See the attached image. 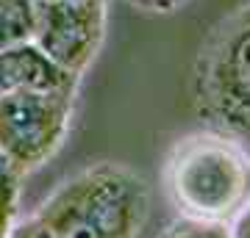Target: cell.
Returning <instances> with one entry per match:
<instances>
[{
	"label": "cell",
	"mask_w": 250,
	"mask_h": 238,
	"mask_svg": "<svg viewBox=\"0 0 250 238\" xmlns=\"http://www.w3.org/2000/svg\"><path fill=\"white\" fill-rule=\"evenodd\" d=\"M161 180L181 216L231 224L250 205V147L220 128L192 130L170 147Z\"/></svg>",
	"instance_id": "obj_1"
},
{
	"label": "cell",
	"mask_w": 250,
	"mask_h": 238,
	"mask_svg": "<svg viewBox=\"0 0 250 238\" xmlns=\"http://www.w3.org/2000/svg\"><path fill=\"white\" fill-rule=\"evenodd\" d=\"M34 213L56 238H136L150 213V188L125 164L100 161L67 177Z\"/></svg>",
	"instance_id": "obj_2"
},
{
	"label": "cell",
	"mask_w": 250,
	"mask_h": 238,
	"mask_svg": "<svg viewBox=\"0 0 250 238\" xmlns=\"http://www.w3.org/2000/svg\"><path fill=\"white\" fill-rule=\"evenodd\" d=\"M195 106L250 147V0L208 34L195 61Z\"/></svg>",
	"instance_id": "obj_3"
},
{
	"label": "cell",
	"mask_w": 250,
	"mask_h": 238,
	"mask_svg": "<svg viewBox=\"0 0 250 238\" xmlns=\"http://www.w3.org/2000/svg\"><path fill=\"white\" fill-rule=\"evenodd\" d=\"M78 89L0 94V158L25 177L42 169L72 128Z\"/></svg>",
	"instance_id": "obj_4"
},
{
	"label": "cell",
	"mask_w": 250,
	"mask_h": 238,
	"mask_svg": "<svg viewBox=\"0 0 250 238\" xmlns=\"http://www.w3.org/2000/svg\"><path fill=\"white\" fill-rule=\"evenodd\" d=\"M108 3L39 0L34 44L62 72L83 78L106 42Z\"/></svg>",
	"instance_id": "obj_5"
},
{
	"label": "cell",
	"mask_w": 250,
	"mask_h": 238,
	"mask_svg": "<svg viewBox=\"0 0 250 238\" xmlns=\"http://www.w3.org/2000/svg\"><path fill=\"white\" fill-rule=\"evenodd\" d=\"M81 78L62 72L34 42L0 53V94L11 92H50L78 89Z\"/></svg>",
	"instance_id": "obj_6"
},
{
	"label": "cell",
	"mask_w": 250,
	"mask_h": 238,
	"mask_svg": "<svg viewBox=\"0 0 250 238\" xmlns=\"http://www.w3.org/2000/svg\"><path fill=\"white\" fill-rule=\"evenodd\" d=\"M39 0H0V53L34 42Z\"/></svg>",
	"instance_id": "obj_7"
},
{
	"label": "cell",
	"mask_w": 250,
	"mask_h": 238,
	"mask_svg": "<svg viewBox=\"0 0 250 238\" xmlns=\"http://www.w3.org/2000/svg\"><path fill=\"white\" fill-rule=\"evenodd\" d=\"M22 180L17 169L0 158V238H6L20 219V191Z\"/></svg>",
	"instance_id": "obj_8"
},
{
	"label": "cell",
	"mask_w": 250,
	"mask_h": 238,
	"mask_svg": "<svg viewBox=\"0 0 250 238\" xmlns=\"http://www.w3.org/2000/svg\"><path fill=\"white\" fill-rule=\"evenodd\" d=\"M156 238H233V236H231V224L178 216V219H172L164 230H159Z\"/></svg>",
	"instance_id": "obj_9"
},
{
	"label": "cell",
	"mask_w": 250,
	"mask_h": 238,
	"mask_svg": "<svg viewBox=\"0 0 250 238\" xmlns=\"http://www.w3.org/2000/svg\"><path fill=\"white\" fill-rule=\"evenodd\" d=\"M6 238H56V236L47 230V224L36 213H31L25 219H17V224L11 227V233Z\"/></svg>",
	"instance_id": "obj_10"
},
{
	"label": "cell",
	"mask_w": 250,
	"mask_h": 238,
	"mask_svg": "<svg viewBox=\"0 0 250 238\" xmlns=\"http://www.w3.org/2000/svg\"><path fill=\"white\" fill-rule=\"evenodd\" d=\"M131 9L145 11V14H175L192 0H125Z\"/></svg>",
	"instance_id": "obj_11"
},
{
	"label": "cell",
	"mask_w": 250,
	"mask_h": 238,
	"mask_svg": "<svg viewBox=\"0 0 250 238\" xmlns=\"http://www.w3.org/2000/svg\"><path fill=\"white\" fill-rule=\"evenodd\" d=\"M231 236L233 238H250V205L231 221Z\"/></svg>",
	"instance_id": "obj_12"
},
{
	"label": "cell",
	"mask_w": 250,
	"mask_h": 238,
	"mask_svg": "<svg viewBox=\"0 0 250 238\" xmlns=\"http://www.w3.org/2000/svg\"><path fill=\"white\" fill-rule=\"evenodd\" d=\"M78 3H108V0H78Z\"/></svg>",
	"instance_id": "obj_13"
}]
</instances>
